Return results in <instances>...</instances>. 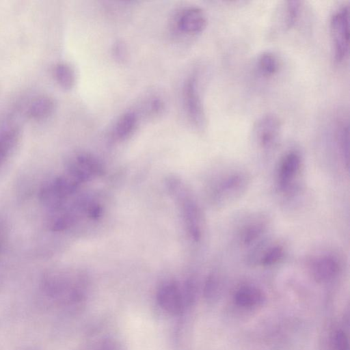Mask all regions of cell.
Wrapping results in <instances>:
<instances>
[{
    "mask_svg": "<svg viewBox=\"0 0 350 350\" xmlns=\"http://www.w3.org/2000/svg\"><path fill=\"white\" fill-rule=\"evenodd\" d=\"M40 290L49 306L74 311L84 299L81 282L69 273L51 271L42 277Z\"/></svg>",
    "mask_w": 350,
    "mask_h": 350,
    "instance_id": "1",
    "label": "cell"
},
{
    "mask_svg": "<svg viewBox=\"0 0 350 350\" xmlns=\"http://www.w3.org/2000/svg\"><path fill=\"white\" fill-rule=\"evenodd\" d=\"M169 190L179 200L183 217L188 233L195 241H199L202 235V215L198 204L176 178H171L168 183Z\"/></svg>",
    "mask_w": 350,
    "mask_h": 350,
    "instance_id": "2",
    "label": "cell"
},
{
    "mask_svg": "<svg viewBox=\"0 0 350 350\" xmlns=\"http://www.w3.org/2000/svg\"><path fill=\"white\" fill-rule=\"evenodd\" d=\"M249 185V177L240 170L222 174L211 188V199L217 206H224L243 194Z\"/></svg>",
    "mask_w": 350,
    "mask_h": 350,
    "instance_id": "3",
    "label": "cell"
},
{
    "mask_svg": "<svg viewBox=\"0 0 350 350\" xmlns=\"http://www.w3.org/2000/svg\"><path fill=\"white\" fill-rule=\"evenodd\" d=\"M334 58L336 63L343 62L349 51V8L342 5L333 13L329 23Z\"/></svg>",
    "mask_w": 350,
    "mask_h": 350,
    "instance_id": "4",
    "label": "cell"
},
{
    "mask_svg": "<svg viewBox=\"0 0 350 350\" xmlns=\"http://www.w3.org/2000/svg\"><path fill=\"white\" fill-rule=\"evenodd\" d=\"M79 184L66 172L44 183L39 191V198L46 206L54 209L75 192Z\"/></svg>",
    "mask_w": 350,
    "mask_h": 350,
    "instance_id": "5",
    "label": "cell"
},
{
    "mask_svg": "<svg viewBox=\"0 0 350 350\" xmlns=\"http://www.w3.org/2000/svg\"><path fill=\"white\" fill-rule=\"evenodd\" d=\"M301 167L302 159L298 151L291 150L282 157L277 173L278 188L281 193L288 196L297 192Z\"/></svg>",
    "mask_w": 350,
    "mask_h": 350,
    "instance_id": "6",
    "label": "cell"
},
{
    "mask_svg": "<svg viewBox=\"0 0 350 350\" xmlns=\"http://www.w3.org/2000/svg\"><path fill=\"white\" fill-rule=\"evenodd\" d=\"M281 131L282 123L280 118L273 113H266L255 122L252 137L259 148L270 151L277 146Z\"/></svg>",
    "mask_w": 350,
    "mask_h": 350,
    "instance_id": "7",
    "label": "cell"
},
{
    "mask_svg": "<svg viewBox=\"0 0 350 350\" xmlns=\"http://www.w3.org/2000/svg\"><path fill=\"white\" fill-rule=\"evenodd\" d=\"M183 97L187 114L191 121L196 128L204 129L206 124V116L196 76H191L185 81Z\"/></svg>",
    "mask_w": 350,
    "mask_h": 350,
    "instance_id": "8",
    "label": "cell"
},
{
    "mask_svg": "<svg viewBox=\"0 0 350 350\" xmlns=\"http://www.w3.org/2000/svg\"><path fill=\"white\" fill-rule=\"evenodd\" d=\"M157 299L160 307L166 312L177 315L189 307L183 286L174 281L163 284L159 289Z\"/></svg>",
    "mask_w": 350,
    "mask_h": 350,
    "instance_id": "9",
    "label": "cell"
},
{
    "mask_svg": "<svg viewBox=\"0 0 350 350\" xmlns=\"http://www.w3.org/2000/svg\"><path fill=\"white\" fill-rule=\"evenodd\" d=\"M66 172L81 183L100 174L103 167L95 157L88 153H79L68 161Z\"/></svg>",
    "mask_w": 350,
    "mask_h": 350,
    "instance_id": "10",
    "label": "cell"
},
{
    "mask_svg": "<svg viewBox=\"0 0 350 350\" xmlns=\"http://www.w3.org/2000/svg\"><path fill=\"white\" fill-rule=\"evenodd\" d=\"M206 16L199 7L191 6L183 10L176 20V27L184 33L194 35L202 32L206 27Z\"/></svg>",
    "mask_w": 350,
    "mask_h": 350,
    "instance_id": "11",
    "label": "cell"
},
{
    "mask_svg": "<svg viewBox=\"0 0 350 350\" xmlns=\"http://www.w3.org/2000/svg\"><path fill=\"white\" fill-rule=\"evenodd\" d=\"M340 265L338 260L330 255H323L312 260L310 272L318 283H328L338 275Z\"/></svg>",
    "mask_w": 350,
    "mask_h": 350,
    "instance_id": "12",
    "label": "cell"
},
{
    "mask_svg": "<svg viewBox=\"0 0 350 350\" xmlns=\"http://www.w3.org/2000/svg\"><path fill=\"white\" fill-rule=\"evenodd\" d=\"M232 299L237 307L245 310H252L261 307L266 301V296L256 286L244 284L235 291Z\"/></svg>",
    "mask_w": 350,
    "mask_h": 350,
    "instance_id": "13",
    "label": "cell"
},
{
    "mask_svg": "<svg viewBox=\"0 0 350 350\" xmlns=\"http://www.w3.org/2000/svg\"><path fill=\"white\" fill-rule=\"evenodd\" d=\"M20 138L21 132L16 126H6L0 129V167L15 152Z\"/></svg>",
    "mask_w": 350,
    "mask_h": 350,
    "instance_id": "14",
    "label": "cell"
},
{
    "mask_svg": "<svg viewBox=\"0 0 350 350\" xmlns=\"http://www.w3.org/2000/svg\"><path fill=\"white\" fill-rule=\"evenodd\" d=\"M55 100L47 95L40 96L32 100L29 106L27 114L35 121H43L49 118L55 112Z\"/></svg>",
    "mask_w": 350,
    "mask_h": 350,
    "instance_id": "15",
    "label": "cell"
},
{
    "mask_svg": "<svg viewBox=\"0 0 350 350\" xmlns=\"http://www.w3.org/2000/svg\"><path fill=\"white\" fill-rule=\"evenodd\" d=\"M267 224L263 220H254L244 225L239 232L240 243L251 246L258 242L267 231Z\"/></svg>",
    "mask_w": 350,
    "mask_h": 350,
    "instance_id": "16",
    "label": "cell"
},
{
    "mask_svg": "<svg viewBox=\"0 0 350 350\" xmlns=\"http://www.w3.org/2000/svg\"><path fill=\"white\" fill-rule=\"evenodd\" d=\"M57 83L65 90H70L75 86L76 75L73 68L66 63L57 64L53 70Z\"/></svg>",
    "mask_w": 350,
    "mask_h": 350,
    "instance_id": "17",
    "label": "cell"
},
{
    "mask_svg": "<svg viewBox=\"0 0 350 350\" xmlns=\"http://www.w3.org/2000/svg\"><path fill=\"white\" fill-rule=\"evenodd\" d=\"M137 116L133 111H128L118 120L115 127V136L119 139H125L131 136L137 125Z\"/></svg>",
    "mask_w": 350,
    "mask_h": 350,
    "instance_id": "18",
    "label": "cell"
},
{
    "mask_svg": "<svg viewBox=\"0 0 350 350\" xmlns=\"http://www.w3.org/2000/svg\"><path fill=\"white\" fill-rule=\"evenodd\" d=\"M301 3L299 1H286L281 8V23L284 30L291 29L295 26L301 11Z\"/></svg>",
    "mask_w": 350,
    "mask_h": 350,
    "instance_id": "19",
    "label": "cell"
},
{
    "mask_svg": "<svg viewBox=\"0 0 350 350\" xmlns=\"http://www.w3.org/2000/svg\"><path fill=\"white\" fill-rule=\"evenodd\" d=\"M336 136L341 157L346 167L349 165V122L345 118L340 119L336 124Z\"/></svg>",
    "mask_w": 350,
    "mask_h": 350,
    "instance_id": "20",
    "label": "cell"
},
{
    "mask_svg": "<svg viewBox=\"0 0 350 350\" xmlns=\"http://www.w3.org/2000/svg\"><path fill=\"white\" fill-rule=\"evenodd\" d=\"M257 69L264 77H272L279 70L280 63L278 57L271 51L262 53L257 59Z\"/></svg>",
    "mask_w": 350,
    "mask_h": 350,
    "instance_id": "21",
    "label": "cell"
},
{
    "mask_svg": "<svg viewBox=\"0 0 350 350\" xmlns=\"http://www.w3.org/2000/svg\"><path fill=\"white\" fill-rule=\"evenodd\" d=\"M284 254V248L282 245L279 244L269 245L261 252L258 260L262 266H273L283 259Z\"/></svg>",
    "mask_w": 350,
    "mask_h": 350,
    "instance_id": "22",
    "label": "cell"
},
{
    "mask_svg": "<svg viewBox=\"0 0 350 350\" xmlns=\"http://www.w3.org/2000/svg\"><path fill=\"white\" fill-rule=\"evenodd\" d=\"M222 290V280L217 273H213L206 278L203 293L207 301H213L217 300Z\"/></svg>",
    "mask_w": 350,
    "mask_h": 350,
    "instance_id": "23",
    "label": "cell"
},
{
    "mask_svg": "<svg viewBox=\"0 0 350 350\" xmlns=\"http://www.w3.org/2000/svg\"><path fill=\"white\" fill-rule=\"evenodd\" d=\"M332 350H349V338L342 328L336 329L330 336Z\"/></svg>",
    "mask_w": 350,
    "mask_h": 350,
    "instance_id": "24",
    "label": "cell"
},
{
    "mask_svg": "<svg viewBox=\"0 0 350 350\" xmlns=\"http://www.w3.org/2000/svg\"><path fill=\"white\" fill-rule=\"evenodd\" d=\"M87 350H124L122 344L113 338H104Z\"/></svg>",
    "mask_w": 350,
    "mask_h": 350,
    "instance_id": "25",
    "label": "cell"
},
{
    "mask_svg": "<svg viewBox=\"0 0 350 350\" xmlns=\"http://www.w3.org/2000/svg\"><path fill=\"white\" fill-rule=\"evenodd\" d=\"M7 239V232L4 224L0 221V255L4 250Z\"/></svg>",
    "mask_w": 350,
    "mask_h": 350,
    "instance_id": "26",
    "label": "cell"
},
{
    "mask_svg": "<svg viewBox=\"0 0 350 350\" xmlns=\"http://www.w3.org/2000/svg\"><path fill=\"white\" fill-rule=\"evenodd\" d=\"M114 55L117 57L118 59H124V57L125 55V49L122 43L118 42V44L114 47Z\"/></svg>",
    "mask_w": 350,
    "mask_h": 350,
    "instance_id": "27",
    "label": "cell"
}]
</instances>
